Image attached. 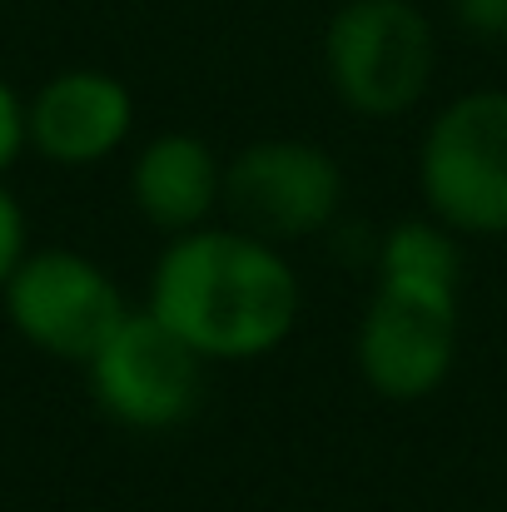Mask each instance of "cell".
Returning <instances> with one entry per match:
<instances>
[{
	"mask_svg": "<svg viewBox=\"0 0 507 512\" xmlns=\"http://www.w3.org/2000/svg\"><path fill=\"white\" fill-rule=\"evenodd\" d=\"M423 214L463 239L507 234V90L453 95L418 140Z\"/></svg>",
	"mask_w": 507,
	"mask_h": 512,
	"instance_id": "obj_3",
	"label": "cell"
},
{
	"mask_svg": "<svg viewBox=\"0 0 507 512\" xmlns=\"http://www.w3.org/2000/svg\"><path fill=\"white\" fill-rule=\"evenodd\" d=\"M130 204L165 239L214 224V214L224 209V160L204 135H150L130 160Z\"/></svg>",
	"mask_w": 507,
	"mask_h": 512,
	"instance_id": "obj_9",
	"label": "cell"
},
{
	"mask_svg": "<svg viewBox=\"0 0 507 512\" xmlns=\"http://www.w3.org/2000/svg\"><path fill=\"white\" fill-rule=\"evenodd\" d=\"M145 309L204 363H254L299 329L304 279L279 244L239 224H199L160 249Z\"/></svg>",
	"mask_w": 507,
	"mask_h": 512,
	"instance_id": "obj_1",
	"label": "cell"
},
{
	"mask_svg": "<svg viewBox=\"0 0 507 512\" xmlns=\"http://www.w3.org/2000/svg\"><path fill=\"white\" fill-rule=\"evenodd\" d=\"M458 339H463V304L373 284L353 334V363L358 378L383 403H423L448 383L458 363Z\"/></svg>",
	"mask_w": 507,
	"mask_h": 512,
	"instance_id": "obj_7",
	"label": "cell"
},
{
	"mask_svg": "<svg viewBox=\"0 0 507 512\" xmlns=\"http://www.w3.org/2000/svg\"><path fill=\"white\" fill-rule=\"evenodd\" d=\"M25 254H30V214H25L20 194L0 179V289L10 284V274L20 269Z\"/></svg>",
	"mask_w": 507,
	"mask_h": 512,
	"instance_id": "obj_11",
	"label": "cell"
},
{
	"mask_svg": "<svg viewBox=\"0 0 507 512\" xmlns=\"http://www.w3.org/2000/svg\"><path fill=\"white\" fill-rule=\"evenodd\" d=\"M204 358L150 309H130L85 363L95 408L130 433H169L204 403Z\"/></svg>",
	"mask_w": 507,
	"mask_h": 512,
	"instance_id": "obj_4",
	"label": "cell"
},
{
	"mask_svg": "<svg viewBox=\"0 0 507 512\" xmlns=\"http://www.w3.org/2000/svg\"><path fill=\"white\" fill-rule=\"evenodd\" d=\"M343 165L334 150L299 135H269L244 145L224 165V214L229 224L289 249L334 229L343 214Z\"/></svg>",
	"mask_w": 507,
	"mask_h": 512,
	"instance_id": "obj_5",
	"label": "cell"
},
{
	"mask_svg": "<svg viewBox=\"0 0 507 512\" xmlns=\"http://www.w3.org/2000/svg\"><path fill=\"white\" fill-rule=\"evenodd\" d=\"M324 75L358 120H403L438 75V30L418 0H343L324 25Z\"/></svg>",
	"mask_w": 507,
	"mask_h": 512,
	"instance_id": "obj_2",
	"label": "cell"
},
{
	"mask_svg": "<svg viewBox=\"0 0 507 512\" xmlns=\"http://www.w3.org/2000/svg\"><path fill=\"white\" fill-rule=\"evenodd\" d=\"M453 20L478 40H507V0H448Z\"/></svg>",
	"mask_w": 507,
	"mask_h": 512,
	"instance_id": "obj_13",
	"label": "cell"
},
{
	"mask_svg": "<svg viewBox=\"0 0 507 512\" xmlns=\"http://www.w3.org/2000/svg\"><path fill=\"white\" fill-rule=\"evenodd\" d=\"M0 304L10 329L35 353L80 368L130 314L110 269L80 249H30L0 289Z\"/></svg>",
	"mask_w": 507,
	"mask_h": 512,
	"instance_id": "obj_6",
	"label": "cell"
},
{
	"mask_svg": "<svg viewBox=\"0 0 507 512\" xmlns=\"http://www.w3.org/2000/svg\"><path fill=\"white\" fill-rule=\"evenodd\" d=\"M30 150L60 170H90L120 155L135 135V95L120 75L70 65L25 100Z\"/></svg>",
	"mask_w": 507,
	"mask_h": 512,
	"instance_id": "obj_8",
	"label": "cell"
},
{
	"mask_svg": "<svg viewBox=\"0 0 507 512\" xmlns=\"http://www.w3.org/2000/svg\"><path fill=\"white\" fill-rule=\"evenodd\" d=\"M373 284L378 289H398V294L463 304V234H453L433 214L398 219L378 239Z\"/></svg>",
	"mask_w": 507,
	"mask_h": 512,
	"instance_id": "obj_10",
	"label": "cell"
},
{
	"mask_svg": "<svg viewBox=\"0 0 507 512\" xmlns=\"http://www.w3.org/2000/svg\"><path fill=\"white\" fill-rule=\"evenodd\" d=\"M30 150V130H25V95L0 75V179L20 165V155Z\"/></svg>",
	"mask_w": 507,
	"mask_h": 512,
	"instance_id": "obj_12",
	"label": "cell"
}]
</instances>
